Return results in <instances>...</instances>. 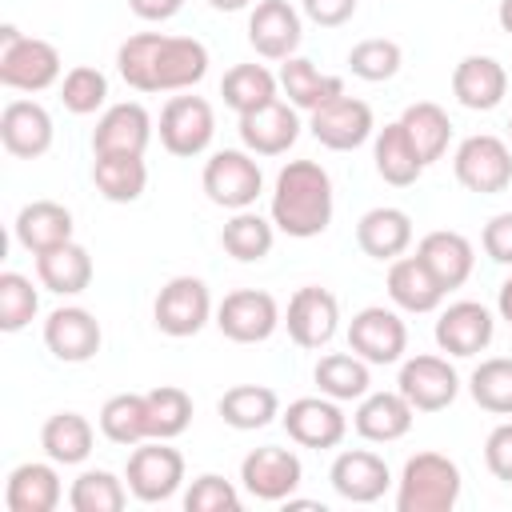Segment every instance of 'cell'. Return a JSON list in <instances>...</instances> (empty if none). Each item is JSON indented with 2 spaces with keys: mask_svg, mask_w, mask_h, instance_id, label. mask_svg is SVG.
I'll list each match as a JSON object with an SVG mask.
<instances>
[{
  "mask_svg": "<svg viewBox=\"0 0 512 512\" xmlns=\"http://www.w3.org/2000/svg\"><path fill=\"white\" fill-rule=\"evenodd\" d=\"M116 68L136 92H188L208 76V48L192 36L136 32L120 44Z\"/></svg>",
  "mask_w": 512,
  "mask_h": 512,
  "instance_id": "obj_1",
  "label": "cell"
},
{
  "mask_svg": "<svg viewBox=\"0 0 512 512\" xmlns=\"http://www.w3.org/2000/svg\"><path fill=\"white\" fill-rule=\"evenodd\" d=\"M272 224L292 240H312L332 224V176L316 160H288L276 172Z\"/></svg>",
  "mask_w": 512,
  "mask_h": 512,
  "instance_id": "obj_2",
  "label": "cell"
},
{
  "mask_svg": "<svg viewBox=\"0 0 512 512\" xmlns=\"http://www.w3.org/2000/svg\"><path fill=\"white\" fill-rule=\"evenodd\" d=\"M464 476L456 460L440 452H416L408 456L400 480H396V508L400 512H452L460 500Z\"/></svg>",
  "mask_w": 512,
  "mask_h": 512,
  "instance_id": "obj_3",
  "label": "cell"
},
{
  "mask_svg": "<svg viewBox=\"0 0 512 512\" xmlns=\"http://www.w3.org/2000/svg\"><path fill=\"white\" fill-rule=\"evenodd\" d=\"M60 80V52L40 36H24L16 24L0 28V84L12 92H44Z\"/></svg>",
  "mask_w": 512,
  "mask_h": 512,
  "instance_id": "obj_4",
  "label": "cell"
},
{
  "mask_svg": "<svg viewBox=\"0 0 512 512\" xmlns=\"http://www.w3.org/2000/svg\"><path fill=\"white\" fill-rule=\"evenodd\" d=\"M200 184L216 208L240 212V208H252L256 196L264 192V172L248 148H220L208 156Z\"/></svg>",
  "mask_w": 512,
  "mask_h": 512,
  "instance_id": "obj_5",
  "label": "cell"
},
{
  "mask_svg": "<svg viewBox=\"0 0 512 512\" xmlns=\"http://www.w3.org/2000/svg\"><path fill=\"white\" fill-rule=\"evenodd\" d=\"M124 480H128V492L140 504H164L184 484V456L168 440H148V444L140 440L128 456Z\"/></svg>",
  "mask_w": 512,
  "mask_h": 512,
  "instance_id": "obj_6",
  "label": "cell"
},
{
  "mask_svg": "<svg viewBox=\"0 0 512 512\" xmlns=\"http://www.w3.org/2000/svg\"><path fill=\"white\" fill-rule=\"evenodd\" d=\"M452 172L468 192L496 196L512 184V148L492 132L464 136L456 156H452Z\"/></svg>",
  "mask_w": 512,
  "mask_h": 512,
  "instance_id": "obj_7",
  "label": "cell"
},
{
  "mask_svg": "<svg viewBox=\"0 0 512 512\" xmlns=\"http://www.w3.org/2000/svg\"><path fill=\"white\" fill-rule=\"evenodd\" d=\"M152 320H156V328L164 336H176V340L196 336L212 320V292H208V284L200 276H172L160 288L156 304H152Z\"/></svg>",
  "mask_w": 512,
  "mask_h": 512,
  "instance_id": "obj_8",
  "label": "cell"
},
{
  "mask_svg": "<svg viewBox=\"0 0 512 512\" xmlns=\"http://www.w3.org/2000/svg\"><path fill=\"white\" fill-rule=\"evenodd\" d=\"M216 328L236 344H260L280 328V304L264 288H236L220 300Z\"/></svg>",
  "mask_w": 512,
  "mask_h": 512,
  "instance_id": "obj_9",
  "label": "cell"
},
{
  "mask_svg": "<svg viewBox=\"0 0 512 512\" xmlns=\"http://www.w3.org/2000/svg\"><path fill=\"white\" fill-rule=\"evenodd\" d=\"M216 136V112L204 96H172L160 108V144L172 156H200Z\"/></svg>",
  "mask_w": 512,
  "mask_h": 512,
  "instance_id": "obj_10",
  "label": "cell"
},
{
  "mask_svg": "<svg viewBox=\"0 0 512 512\" xmlns=\"http://www.w3.org/2000/svg\"><path fill=\"white\" fill-rule=\"evenodd\" d=\"M304 480V464L292 448H276V444H264V448H252L244 460H240V484L248 496L256 500H288Z\"/></svg>",
  "mask_w": 512,
  "mask_h": 512,
  "instance_id": "obj_11",
  "label": "cell"
},
{
  "mask_svg": "<svg viewBox=\"0 0 512 512\" xmlns=\"http://www.w3.org/2000/svg\"><path fill=\"white\" fill-rule=\"evenodd\" d=\"M348 348L368 364H396L408 352V328L392 308L368 304L348 324Z\"/></svg>",
  "mask_w": 512,
  "mask_h": 512,
  "instance_id": "obj_12",
  "label": "cell"
},
{
  "mask_svg": "<svg viewBox=\"0 0 512 512\" xmlns=\"http://www.w3.org/2000/svg\"><path fill=\"white\" fill-rule=\"evenodd\" d=\"M280 424H284V432L300 444V448H316V452H324V448H336L340 440H344V432H348V416L340 412V400H332V396H300V400H292L284 412H280Z\"/></svg>",
  "mask_w": 512,
  "mask_h": 512,
  "instance_id": "obj_13",
  "label": "cell"
},
{
  "mask_svg": "<svg viewBox=\"0 0 512 512\" xmlns=\"http://www.w3.org/2000/svg\"><path fill=\"white\" fill-rule=\"evenodd\" d=\"M400 396L416 408V412H440L456 400L460 392V376L444 356H412L400 364V380H396Z\"/></svg>",
  "mask_w": 512,
  "mask_h": 512,
  "instance_id": "obj_14",
  "label": "cell"
},
{
  "mask_svg": "<svg viewBox=\"0 0 512 512\" xmlns=\"http://www.w3.org/2000/svg\"><path fill=\"white\" fill-rule=\"evenodd\" d=\"M284 328L292 336V344L300 348H324L336 328H340V304L328 288H316V284H304L292 292L288 300V312H284Z\"/></svg>",
  "mask_w": 512,
  "mask_h": 512,
  "instance_id": "obj_15",
  "label": "cell"
},
{
  "mask_svg": "<svg viewBox=\"0 0 512 512\" xmlns=\"http://www.w3.org/2000/svg\"><path fill=\"white\" fill-rule=\"evenodd\" d=\"M308 128H312V136H316L324 148H332V152H352V148H360V144L376 132V120H372V108H368L364 100H356V96H336V100H328L324 108L308 112Z\"/></svg>",
  "mask_w": 512,
  "mask_h": 512,
  "instance_id": "obj_16",
  "label": "cell"
},
{
  "mask_svg": "<svg viewBox=\"0 0 512 512\" xmlns=\"http://www.w3.org/2000/svg\"><path fill=\"white\" fill-rule=\"evenodd\" d=\"M148 140H152V116L136 100H120V104L104 108V116L92 128V152L96 156H112V152L144 156Z\"/></svg>",
  "mask_w": 512,
  "mask_h": 512,
  "instance_id": "obj_17",
  "label": "cell"
},
{
  "mask_svg": "<svg viewBox=\"0 0 512 512\" xmlns=\"http://www.w3.org/2000/svg\"><path fill=\"white\" fill-rule=\"evenodd\" d=\"M496 336V320L480 300H456L436 320V344L448 356H480Z\"/></svg>",
  "mask_w": 512,
  "mask_h": 512,
  "instance_id": "obj_18",
  "label": "cell"
},
{
  "mask_svg": "<svg viewBox=\"0 0 512 512\" xmlns=\"http://www.w3.org/2000/svg\"><path fill=\"white\" fill-rule=\"evenodd\" d=\"M328 480H332L340 500H348V504H376L388 492L392 472H388L384 456H376L368 448H348V452H340L332 460Z\"/></svg>",
  "mask_w": 512,
  "mask_h": 512,
  "instance_id": "obj_19",
  "label": "cell"
},
{
  "mask_svg": "<svg viewBox=\"0 0 512 512\" xmlns=\"http://www.w3.org/2000/svg\"><path fill=\"white\" fill-rule=\"evenodd\" d=\"M304 40V24L300 12L288 0H260L248 16V44L264 56V60H288L296 56Z\"/></svg>",
  "mask_w": 512,
  "mask_h": 512,
  "instance_id": "obj_20",
  "label": "cell"
},
{
  "mask_svg": "<svg viewBox=\"0 0 512 512\" xmlns=\"http://www.w3.org/2000/svg\"><path fill=\"white\" fill-rule=\"evenodd\" d=\"M52 116L36 100H8L0 112V144L16 160H36L52 148Z\"/></svg>",
  "mask_w": 512,
  "mask_h": 512,
  "instance_id": "obj_21",
  "label": "cell"
},
{
  "mask_svg": "<svg viewBox=\"0 0 512 512\" xmlns=\"http://www.w3.org/2000/svg\"><path fill=\"white\" fill-rule=\"evenodd\" d=\"M100 340H104L100 320H96L88 308L68 304V308L48 312V320H44V344H48V352H52L56 360H64V364H84V360H92V356L100 352Z\"/></svg>",
  "mask_w": 512,
  "mask_h": 512,
  "instance_id": "obj_22",
  "label": "cell"
},
{
  "mask_svg": "<svg viewBox=\"0 0 512 512\" xmlns=\"http://www.w3.org/2000/svg\"><path fill=\"white\" fill-rule=\"evenodd\" d=\"M300 136V116L288 100H272L240 116V140L252 156H284Z\"/></svg>",
  "mask_w": 512,
  "mask_h": 512,
  "instance_id": "obj_23",
  "label": "cell"
},
{
  "mask_svg": "<svg viewBox=\"0 0 512 512\" xmlns=\"http://www.w3.org/2000/svg\"><path fill=\"white\" fill-rule=\"evenodd\" d=\"M416 256H420V264L432 272V280H436L444 292L468 284V276H472V268H476L472 240L460 236V232H452V228L428 232V236L416 244Z\"/></svg>",
  "mask_w": 512,
  "mask_h": 512,
  "instance_id": "obj_24",
  "label": "cell"
},
{
  "mask_svg": "<svg viewBox=\"0 0 512 512\" xmlns=\"http://www.w3.org/2000/svg\"><path fill=\"white\" fill-rule=\"evenodd\" d=\"M508 92V72L492 56H464L452 68V96L472 112H492Z\"/></svg>",
  "mask_w": 512,
  "mask_h": 512,
  "instance_id": "obj_25",
  "label": "cell"
},
{
  "mask_svg": "<svg viewBox=\"0 0 512 512\" xmlns=\"http://www.w3.org/2000/svg\"><path fill=\"white\" fill-rule=\"evenodd\" d=\"M356 244L372 260H396L412 244V216L404 208H392V204L368 208L356 220Z\"/></svg>",
  "mask_w": 512,
  "mask_h": 512,
  "instance_id": "obj_26",
  "label": "cell"
},
{
  "mask_svg": "<svg viewBox=\"0 0 512 512\" xmlns=\"http://www.w3.org/2000/svg\"><path fill=\"white\" fill-rule=\"evenodd\" d=\"M412 416H416V408L400 396V388L396 392H368V396H360V408L352 416V428L364 440H372V444H392V440L408 436Z\"/></svg>",
  "mask_w": 512,
  "mask_h": 512,
  "instance_id": "obj_27",
  "label": "cell"
},
{
  "mask_svg": "<svg viewBox=\"0 0 512 512\" xmlns=\"http://www.w3.org/2000/svg\"><path fill=\"white\" fill-rule=\"evenodd\" d=\"M60 500H64V488H60V472L52 464L28 460L8 472V484H4L8 512H52Z\"/></svg>",
  "mask_w": 512,
  "mask_h": 512,
  "instance_id": "obj_28",
  "label": "cell"
},
{
  "mask_svg": "<svg viewBox=\"0 0 512 512\" xmlns=\"http://www.w3.org/2000/svg\"><path fill=\"white\" fill-rule=\"evenodd\" d=\"M12 232H16V244L20 248H28L32 256H40V252L72 240V212L64 204H56V200H32V204H24L16 212Z\"/></svg>",
  "mask_w": 512,
  "mask_h": 512,
  "instance_id": "obj_29",
  "label": "cell"
},
{
  "mask_svg": "<svg viewBox=\"0 0 512 512\" xmlns=\"http://www.w3.org/2000/svg\"><path fill=\"white\" fill-rule=\"evenodd\" d=\"M280 92L288 96V104H292L296 112H316V108H324L328 100L344 96V80L320 72V68H316L312 60H304V56H288V60L280 64Z\"/></svg>",
  "mask_w": 512,
  "mask_h": 512,
  "instance_id": "obj_30",
  "label": "cell"
},
{
  "mask_svg": "<svg viewBox=\"0 0 512 512\" xmlns=\"http://www.w3.org/2000/svg\"><path fill=\"white\" fill-rule=\"evenodd\" d=\"M36 276L56 296H80L92 284V256H88L84 244L64 240V244L36 256Z\"/></svg>",
  "mask_w": 512,
  "mask_h": 512,
  "instance_id": "obj_31",
  "label": "cell"
},
{
  "mask_svg": "<svg viewBox=\"0 0 512 512\" xmlns=\"http://www.w3.org/2000/svg\"><path fill=\"white\" fill-rule=\"evenodd\" d=\"M388 296L404 312H436L448 292L432 280V272L420 264V256H396L388 268Z\"/></svg>",
  "mask_w": 512,
  "mask_h": 512,
  "instance_id": "obj_32",
  "label": "cell"
},
{
  "mask_svg": "<svg viewBox=\"0 0 512 512\" xmlns=\"http://www.w3.org/2000/svg\"><path fill=\"white\" fill-rule=\"evenodd\" d=\"M372 160H376L380 180H384V184H396V188L416 184L420 172H424V160L416 156V148H412V140H408V132H404L400 120H392V124H384V128L376 132Z\"/></svg>",
  "mask_w": 512,
  "mask_h": 512,
  "instance_id": "obj_33",
  "label": "cell"
},
{
  "mask_svg": "<svg viewBox=\"0 0 512 512\" xmlns=\"http://www.w3.org/2000/svg\"><path fill=\"white\" fill-rule=\"evenodd\" d=\"M92 440L96 432L80 412H56L40 428V448L52 464H84L92 456Z\"/></svg>",
  "mask_w": 512,
  "mask_h": 512,
  "instance_id": "obj_34",
  "label": "cell"
},
{
  "mask_svg": "<svg viewBox=\"0 0 512 512\" xmlns=\"http://www.w3.org/2000/svg\"><path fill=\"white\" fill-rule=\"evenodd\" d=\"M92 184H96V192L104 200L132 204L148 188V164H144V156H120V152L96 156L92 160Z\"/></svg>",
  "mask_w": 512,
  "mask_h": 512,
  "instance_id": "obj_35",
  "label": "cell"
},
{
  "mask_svg": "<svg viewBox=\"0 0 512 512\" xmlns=\"http://www.w3.org/2000/svg\"><path fill=\"white\" fill-rule=\"evenodd\" d=\"M400 124H404V132H408V140H412L416 156L424 160V168H428V164H436V160L448 152L452 120H448V112H444L440 104H432V100H416V104H408V108H404Z\"/></svg>",
  "mask_w": 512,
  "mask_h": 512,
  "instance_id": "obj_36",
  "label": "cell"
},
{
  "mask_svg": "<svg viewBox=\"0 0 512 512\" xmlns=\"http://www.w3.org/2000/svg\"><path fill=\"white\" fill-rule=\"evenodd\" d=\"M216 408H220L228 428L256 432V428H264V424H272L280 416V396L272 388H264V384H236V388H228L220 396Z\"/></svg>",
  "mask_w": 512,
  "mask_h": 512,
  "instance_id": "obj_37",
  "label": "cell"
},
{
  "mask_svg": "<svg viewBox=\"0 0 512 512\" xmlns=\"http://www.w3.org/2000/svg\"><path fill=\"white\" fill-rule=\"evenodd\" d=\"M276 92H280V76H272L264 64H236V68H228L224 80H220V96H224V104H228L236 116L256 112V108L280 100Z\"/></svg>",
  "mask_w": 512,
  "mask_h": 512,
  "instance_id": "obj_38",
  "label": "cell"
},
{
  "mask_svg": "<svg viewBox=\"0 0 512 512\" xmlns=\"http://www.w3.org/2000/svg\"><path fill=\"white\" fill-rule=\"evenodd\" d=\"M272 240H276V224L264 220V216L252 212V208L232 212V220L220 228V244H224V252H228L232 260H240V264H256V260H264V256L272 252Z\"/></svg>",
  "mask_w": 512,
  "mask_h": 512,
  "instance_id": "obj_39",
  "label": "cell"
},
{
  "mask_svg": "<svg viewBox=\"0 0 512 512\" xmlns=\"http://www.w3.org/2000/svg\"><path fill=\"white\" fill-rule=\"evenodd\" d=\"M316 388L324 392V396H332V400H360V396H368V388H372V372H368V360H360L356 352H328V356H320V364H316Z\"/></svg>",
  "mask_w": 512,
  "mask_h": 512,
  "instance_id": "obj_40",
  "label": "cell"
},
{
  "mask_svg": "<svg viewBox=\"0 0 512 512\" xmlns=\"http://www.w3.org/2000/svg\"><path fill=\"white\" fill-rule=\"evenodd\" d=\"M100 432L112 444H124V448H136L140 440H148L144 392H116V396H108L104 408H100Z\"/></svg>",
  "mask_w": 512,
  "mask_h": 512,
  "instance_id": "obj_41",
  "label": "cell"
},
{
  "mask_svg": "<svg viewBox=\"0 0 512 512\" xmlns=\"http://www.w3.org/2000/svg\"><path fill=\"white\" fill-rule=\"evenodd\" d=\"M148 404V440H176L192 424V396L176 384H160L144 392Z\"/></svg>",
  "mask_w": 512,
  "mask_h": 512,
  "instance_id": "obj_42",
  "label": "cell"
},
{
  "mask_svg": "<svg viewBox=\"0 0 512 512\" xmlns=\"http://www.w3.org/2000/svg\"><path fill=\"white\" fill-rule=\"evenodd\" d=\"M68 504L72 512H120L128 504V488L116 472L108 468H88L72 480L68 488Z\"/></svg>",
  "mask_w": 512,
  "mask_h": 512,
  "instance_id": "obj_43",
  "label": "cell"
},
{
  "mask_svg": "<svg viewBox=\"0 0 512 512\" xmlns=\"http://www.w3.org/2000/svg\"><path fill=\"white\" fill-rule=\"evenodd\" d=\"M472 400L492 412V416H512V356H492L480 360L476 372L468 376Z\"/></svg>",
  "mask_w": 512,
  "mask_h": 512,
  "instance_id": "obj_44",
  "label": "cell"
},
{
  "mask_svg": "<svg viewBox=\"0 0 512 512\" xmlns=\"http://www.w3.org/2000/svg\"><path fill=\"white\" fill-rule=\"evenodd\" d=\"M108 100V76L92 64H76L64 72V84H60V104L72 112V116H92L96 108H104Z\"/></svg>",
  "mask_w": 512,
  "mask_h": 512,
  "instance_id": "obj_45",
  "label": "cell"
},
{
  "mask_svg": "<svg viewBox=\"0 0 512 512\" xmlns=\"http://www.w3.org/2000/svg\"><path fill=\"white\" fill-rule=\"evenodd\" d=\"M404 64V52L396 40H384V36H372V40H360L352 52H348V68L352 76L368 80V84H380V80H392Z\"/></svg>",
  "mask_w": 512,
  "mask_h": 512,
  "instance_id": "obj_46",
  "label": "cell"
},
{
  "mask_svg": "<svg viewBox=\"0 0 512 512\" xmlns=\"http://www.w3.org/2000/svg\"><path fill=\"white\" fill-rule=\"evenodd\" d=\"M40 296L28 276L20 272H0V332H20L36 320Z\"/></svg>",
  "mask_w": 512,
  "mask_h": 512,
  "instance_id": "obj_47",
  "label": "cell"
},
{
  "mask_svg": "<svg viewBox=\"0 0 512 512\" xmlns=\"http://www.w3.org/2000/svg\"><path fill=\"white\" fill-rule=\"evenodd\" d=\"M240 508V492L232 480L216 476V472H204L188 484L184 492V512H236Z\"/></svg>",
  "mask_w": 512,
  "mask_h": 512,
  "instance_id": "obj_48",
  "label": "cell"
},
{
  "mask_svg": "<svg viewBox=\"0 0 512 512\" xmlns=\"http://www.w3.org/2000/svg\"><path fill=\"white\" fill-rule=\"evenodd\" d=\"M484 464H488V472L496 480L512 484V420H504V424H496L488 432V440H484Z\"/></svg>",
  "mask_w": 512,
  "mask_h": 512,
  "instance_id": "obj_49",
  "label": "cell"
},
{
  "mask_svg": "<svg viewBox=\"0 0 512 512\" xmlns=\"http://www.w3.org/2000/svg\"><path fill=\"white\" fill-rule=\"evenodd\" d=\"M480 244H484L488 260H496V264H512V212H496V216L484 224Z\"/></svg>",
  "mask_w": 512,
  "mask_h": 512,
  "instance_id": "obj_50",
  "label": "cell"
},
{
  "mask_svg": "<svg viewBox=\"0 0 512 512\" xmlns=\"http://www.w3.org/2000/svg\"><path fill=\"white\" fill-rule=\"evenodd\" d=\"M304 16L320 28H340L344 20H352L356 12V0H300Z\"/></svg>",
  "mask_w": 512,
  "mask_h": 512,
  "instance_id": "obj_51",
  "label": "cell"
},
{
  "mask_svg": "<svg viewBox=\"0 0 512 512\" xmlns=\"http://www.w3.org/2000/svg\"><path fill=\"white\" fill-rule=\"evenodd\" d=\"M128 8H132L140 20L160 24V20H172V16L184 8V0H128Z\"/></svg>",
  "mask_w": 512,
  "mask_h": 512,
  "instance_id": "obj_52",
  "label": "cell"
},
{
  "mask_svg": "<svg viewBox=\"0 0 512 512\" xmlns=\"http://www.w3.org/2000/svg\"><path fill=\"white\" fill-rule=\"evenodd\" d=\"M496 308H500V320L512 324V276L500 284V296H496Z\"/></svg>",
  "mask_w": 512,
  "mask_h": 512,
  "instance_id": "obj_53",
  "label": "cell"
},
{
  "mask_svg": "<svg viewBox=\"0 0 512 512\" xmlns=\"http://www.w3.org/2000/svg\"><path fill=\"white\" fill-rule=\"evenodd\" d=\"M496 20H500V28L512 36V0H500V8H496Z\"/></svg>",
  "mask_w": 512,
  "mask_h": 512,
  "instance_id": "obj_54",
  "label": "cell"
},
{
  "mask_svg": "<svg viewBox=\"0 0 512 512\" xmlns=\"http://www.w3.org/2000/svg\"><path fill=\"white\" fill-rule=\"evenodd\" d=\"M216 12H240V8H248L252 0H208Z\"/></svg>",
  "mask_w": 512,
  "mask_h": 512,
  "instance_id": "obj_55",
  "label": "cell"
},
{
  "mask_svg": "<svg viewBox=\"0 0 512 512\" xmlns=\"http://www.w3.org/2000/svg\"><path fill=\"white\" fill-rule=\"evenodd\" d=\"M508 140H512V120H508Z\"/></svg>",
  "mask_w": 512,
  "mask_h": 512,
  "instance_id": "obj_56",
  "label": "cell"
}]
</instances>
